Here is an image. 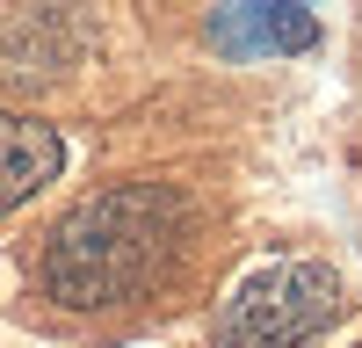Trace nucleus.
Here are the masks:
<instances>
[{
    "label": "nucleus",
    "mask_w": 362,
    "mask_h": 348,
    "mask_svg": "<svg viewBox=\"0 0 362 348\" xmlns=\"http://www.w3.org/2000/svg\"><path fill=\"white\" fill-rule=\"evenodd\" d=\"M341 312V283L319 261H276L247 276L218 312V348H305Z\"/></svg>",
    "instance_id": "nucleus-2"
},
{
    "label": "nucleus",
    "mask_w": 362,
    "mask_h": 348,
    "mask_svg": "<svg viewBox=\"0 0 362 348\" xmlns=\"http://www.w3.org/2000/svg\"><path fill=\"white\" fill-rule=\"evenodd\" d=\"M189 232V203L167 182H124L87 196L80 211L58 218V232L44 240V290L58 305H124L145 298Z\"/></svg>",
    "instance_id": "nucleus-1"
},
{
    "label": "nucleus",
    "mask_w": 362,
    "mask_h": 348,
    "mask_svg": "<svg viewBox=\"0 0 362 348\" xmlns=\"http://www.w3.org/2000/svg\"><path fill=\"white\" fill-rule=\"evenodd\" d=\"M58 167H66L58 131L37 124V116L0 109V211H15V203H29L44 182H58Z\"/></svg>",
    "instance_id": "nucleus-3"
},
{
    "label": "nucleus",
    "mask_w": 362,
    "mask_h": 348,
    "mask_svg": "<svg viewBox=\"0 0 362 348\" xmlns=\"http://www.w3.org/2000/svg\"><path fill=\"white\" fill-rule=\"evenodd\" d=\"M210 44L232 58H276V51H305L319 44V22L305 8H218L210 15Z\"/></svg>",
    "instance_id": "nucleus-4"
}]
</instances>
